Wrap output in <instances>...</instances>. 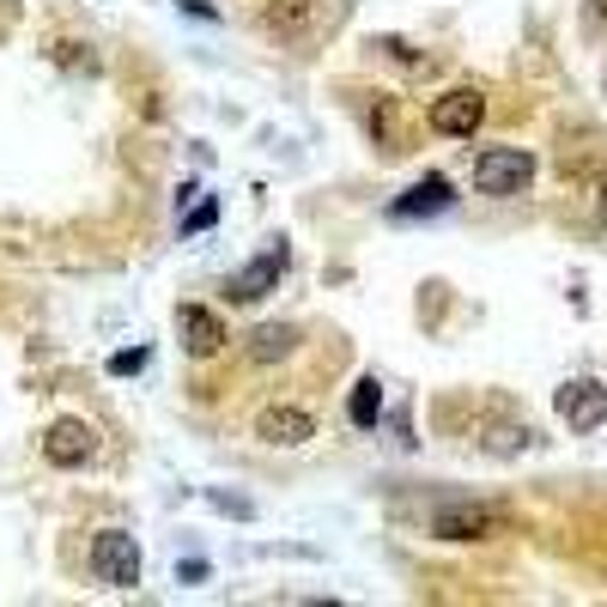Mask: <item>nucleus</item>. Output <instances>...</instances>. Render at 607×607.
Wrapping results in <instances>:
<instances>
[{"instance_id":"f257e3e1","label":"nucleus","mask_w":607,"mask_h":607,"mask_svg":"<svg viewBox=\"0 0 607 607\" xmlns=\"http://www.w3.org/2000/svg\"><path fill=\"white\" fill-rule=\"evenodd\" d=\"M255 25L274 43H286V49H317V43L341 25V7H334V0H262V7H255Z\"/></svg>"},{"instance_id":"f03ea898","label":"nucleus","mask_w":607,"mask_h":607,"mask_svg":"<svg viewBox=\"0 0 607 607\" xmlns=\"http://www.w3.org/2000/svg\"><path fill=\"white\" fill-rule=\"evenodd\" d=\"M140 541L128 528H98L92 535V577L104 589H140Z\"/></svg>"},{"instance_id":"7ed1b4c3","label":"nucleus","mask_w":607,"mask_h":607,"mask_svg":"<svg viewBox=\"0 0 607 607\" xmlns=\"http://www.w3.org/2000/svg\"><path fill=\"white\" fill-rule=\"evenodd\" d=\"M528 183H535V159H528L523 146H486V152L474 159V188L492 195V201L523 195Z\"/></svg>"},{"instance_id":"20e7f679","label":"nucleus","mask_w":607,"mask_h":607,"mask_svg":"<svg viewBox=\"0 0 607 607\" xmlns=\"http://www.w3.org/2000/svg\"><path fill=\"white\" fill-rule=\"evenodd\" d=\"M480 122H486V98H480V85H449V92L432 98V128L444 134V140H468Z\"/></svg>"},{"instance_id":"39448f33","label":"nucleus","mask_w":607,"mask_h":607,"mask_svg":"<svg viewBox=\"0 0 607 607\" xmlns=\"http://www.w3.org/2000/svg\"><path fill=\"white\" fill-rule=\"evenodd\" d=\"M43 456H49V468H85L98 456V432L85 420H55L43 437Z\"/></svg>"},{"instance_id":"423d86ee","label":"nucleus","mask_w":607,"mask_h":607,"mask_svg":"<svg viewBox=\"0 0 607 607\" xmlns=\"http://www.w3.org/2000/svg\"><path fill=\"white\" fill-rule=\"evenodd\" d=\"M559 420H565L571 432H595V425H607V383H595V377L565 383L559 389Z\"/></svg>"},{"instance_id":"0eeeda50","label":"nucleus","mask_w":607,"mask_h":607,"mask_svg":"<svg viewBox=\"0 0 607 607\" xmlns=\"http://www.w3.org/2000/svg\"><path fill=\"white\" fill-rule=\"evenodd\" d=\"M504 516L486 511V504H462V511H437L432 516V535L437 541H486V535H499Z\"/></svg>"},{"instance_id":"6e6552de","label":"nucleus","mask_w":607,"mask_h":607,"mask_svg":"<svg viewBox=\"0 0 607 607\" xmlns=\"http://www.w3.org/2000/svg\"><path fill=\"white\" fill-rule=\"evenodd\" d=\"M255 437L274 444V449H298V444L317 437V420H310L304 408H262L255 413Z\"/></svg>"},{"instance_id":"1a4fd4ad","label":"nucleus","mask_w":607,"mask_h":607,"mask_svg":"<svg viewBox=\"0 0 607 607\" xmlns=\"http://www.w3.org/2000/svg\"><path fill=\"white\" fill-rule=\"evenodd\" d=\"M279 274H286V255H255V262H243L238 274L225 279V298L231 304H255V298H267V291L279 286Z\"/></svg>"},{"instance_id":"9d476101","label":"nucleus","mask_w":607,"mask_h":607,"mask_svg":"<svg viewBox=\"0 0 607 607\" xmlns=\"http://www.w3.org/2000/svg\"><path fill=\"white\" fill-rule=\"evenodd\" d=\"M176 329H183L188 358H213L225 346V322L213 317V310H201V304H183V310H176Z\"/></svg>"},{"instance_id":"9b49d317","label":"nucleus","mask_w":607,"mask_h":607,"mask_svg":"<svg viewBox=\"0 0 607 607\" xmlns=\"http://www.w3.org/2000/svg\"><path fill=\"white\" fill-rule=\"evenodd\" d=\"M449 201H456V188H449L444 176H425V183H413L389 213H396V219H425V213H449Z\"/></svg>"},{"instance_id":"f8f14e48","label":"nucleus","mask_w":607,"mask_h":607,"mask_svg":"<svg viewBox=\"0 0 607 607\" xmlns=\"http://www.w3.org/2000/svg\"><path fill=\"white\" fill-rule=\"evenodd\" d=\"M346 420L358 425V432H370V425L383 420V383L377 377H358L353 396H346Z\"/></svg>"},{"instance_id":"ddd939ff","label":"nucleus","mask_w":607,"mask_h":607,"mask_svg":"<svg viewBox=\"0 0 607 607\" xmlns=\"http://www.w3.org/2000/svg\"><path fill=\"white\" fill-rule=\"evenodd\" d=\"M291 346H298V334L279 329V322H274V329H255V334H250V353L262 358V365H267V358H286Z\"/></svg>"},{"instance_id":"4468645a","label":"nucleus","mask_w":607,"mask_h":607,"mask_svg":"<svg viewBox=\"0 0 607 607\" xmlns=\"http://www.w3.org/2000/svg\"><path fill=\"white\" fill-rule=\"evenodd\" d=\"M219 219V201H201V207L183 213V238H195V231H207V225Z\"/></svg>"},{"instance_id":"2eb2a0df","label":"nucleus","mask_w":607,"mask_h":607,"mask_svg":"<svg viewBox=\"0 0 607 607\" xmlns=\"http://www.w3.org/2000/svg\"><path fill=\"white\" fill-rule=\"evenodd\" d=\"M146 365V353H116V358H110V370H116V377H122V370H140Z\"/></svg>"},{"instance_id":"dca6fc26","label":"nucleus","mask_w":607,"mask_h":607,"mask_svg":"<svg viewBox=\"0 0 607 607\" xmlns=\"http://www.w3.org/2000/svg\"><path fill=\"white\" fill-rule=\"evenodd\" d=\"M595 219H602V231H607V188L595 195Z\"/></svg>"},{"instance_id":"f3484780","label":"nucleus","mask_w":607,"mask_h":607,"mask_svg":"<svg viewBox=\"0 0 607 607\" xmlns=\"http://www.w3.org/2000/svg\"><path fill=\"white\" fill-rule=\"evenodd\" d=\"M589 13H595V19H602V25H607V0H589Z\"/></svg>"}]
</instances>
